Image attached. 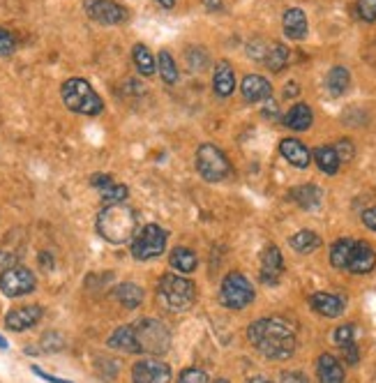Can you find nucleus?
<instances>
[{"instance_id":"obj_46","label":"nucleus","mask_w":376,"mask_h":383,"mask_svg":"<svg viewBox=\"0 0 376 383\" xmlns=\"http://www.w3.org/2000/svg\"><path fill=\"white\" fill-rule=\"evenodd\" d=\"M284 95H287V97H291V95H298V86H296V83H291V86L284 88Z\"/></svg>"},{"instance_id":"obj_5","label":"nucleus","mask_w":376,"mask_h":383,"mask_svg":"<svg viewBox=\"0 0 376 383\" xmlns=\"http://www.w3.org/2000/svg\"><path fill=\"white\" fill-rule=\"evenodd\" d=\"M136 335V347L141 353H153V356H160L169 349L171 335L167 330V325L160 323L157 319H143L134 325Z\"/></svg>"},{"instance_id":"obj_43","label":"nucleus","mask_w":376,"mask_h":383,"mask_svg":"<svg viewBox=\"0 0 376 383\" xmlns=\"http://www.w3.org/2000/svg\"><path fill=\"white\" fill-rule=\"evenodd\" d=\"M93 185H95L99 192H102L104 188H109V185H111V178H109L106 173H97V176H93Z\"/></svg>"},{"instance_id":"obj_10","label":"nucleus","mask_w":376,"mask_h":383,"mask_svg":"<svg viewBox=\"0 0 376 383\" xmlns=\"http://www.w3.org/2000/svg\"><path fill=\"white\" fill-rule=\"evenodd\" d=\"M134 383H169L171 381V367L164 360L145 358L139 360L132 369Z\"/></svg>"},{"instance_id":"obj_35","label":"nucleus","mask_w":376,"mask_h":383,"mask_svg":"<svg viewBox=\"0 0 376 383\" xmlns=\"http://www.w3.org/2000/svg\"><path fill=\"white\" fill-rule=\"evenodd\" d=\"M16 49V40L10 31H5V28H0V55H10L14 53Z\"/></svg>"},{"instance_id":"obj_20","label":"nucleus","mask_w":376,"mask_h":383,"mask_svg":"<svg viewBox=\"0 0 376 383\" xmlns=\"http://www.w3.org/2000/svg\"><path fill=\"white\" fill-rule=\"evenodd\" d=\"M319 381L321 383H344V367L339 365V360L333 358L330 353H324L316 362Z\"/></svg>"},{"instance_id":"obj_47","label":"nucleus","mask_w":376,"mask_h":383,"mask_svg":"<svg viewBox=\"0 0 376 383\" xmlns=\"http://www.w3.org/2000/svg\"><path fill=\"white\" fill-rule=\"evenodd\" d=\"M160 3V7H167V9H171L173 5H176V0H157Z\"/></svg>"},{"instance_id":"obj_48","label":"nucleus","mask_w":376,"mask_h":383,"mask_svg":"<svg viewBox=\"0 0 376 383\" xmlns=\"http://www.w3.org/2000/svg\"><path fill=\"white\" fill-rule=\"evenodd\" d=\"M250 383H268V381H265L263 377H254V379H252Z\"/></svg>"},{"instance_id":"obj_25","label":"nucleus","mask_w":376,"mask_h":383,"mask_svg":"<svg viewBox=\"0 0 376 383\" xmlns=\"http://www.w3.org/2000/svg\"><path fill=\"white\" fill-rule=\"evenodd\" d=\"M291 196H293V201L305 210H314L321 203V190L316 188V185H302V188L293 190Z\"/></svg>"},{"instance_id":"obj_26","label":"nucleus","mask_w":376,"mask_h":383,"mask_svg":"<svg viewBox=\"0 0 376 383\" xmlns=\"http://www.w3.org/2000/svg\"><path fill=\"white\" fill-rule=\"evenodd\" d=\"M199 259L189 247H176L171 252V266L178 270V273H192L197 270Z\"/></svg>"},{"instance_id":"obj_15","label":"nucleus","mask_w":376,"mask_h":383,"mask_svg":"<svg viewBox=\"0 0 376 383\" xmlns=\"http://www.w3.org/2000/svg\"><path fill=\"white\" fill-rule=\"evenodd\" d=\"M240 90H243V97L247 102H268L272 95L270 81L259 77V74H250V77H245Z\"/></svg>"},{"instance_id":"obj_6","label":"nucleus","mask_w":376,"mask_h":383,"mask_svg":"<svg viewBox=\"0 0 376 383\" xmlns=\"http://www.w3.org/2000/svg\"><path fill=\"white\" fill-rule=\"evenodd\" d=\"M197 171L204 180L219 183L231 173V164H228L226 155L217 146L206 144L197 151Z\"/></svg>"},{"instance_id":"obj_44","label":"nucleus","mask_w":376,"mask_h":383,"mask_svg":"<svg viewBox=\"0 0 376 383\" xmlns=\"http://www.w3.org/2000/svg\"><path fill=\"white\" fill-rule=\"evenodd\" d=\"M33 372H35V374H40L44 381H49V383H70V381H62V379H56V377L47 374V372H42L40 367H33Z\"/></svg>"},{"instance_id":"obj_14","label":"nucleus","mask_w":376,"mask_h":383,"mask_svg":"<svg viewBox=\"0 0 376 383\" xmlns=\"http://www.w3.org/2000/svg\"><path fill=\"white\" fill-rule=\"evenodd\" d=\"M282 270H284L282 252L275 245H268L261 254V279L265 284H277Z\"/></svg>"},{"instance_id":"obj_50","label":"nucleus","mask_w":376,"mask_h":383,"mask_svg":"<svg viewBox=\"0 0 376 383\" xmlns=\"http://www.w3.org/2000/svg\"><path fill=\"white\" fill-rule=\"evenodd\" d=\"M215 383H228V381H224V379H219V381H215Z\"/></svg>"},{"instance_id":"obj_12","label":"nucleus","mask_w":376,"mask_h":383,"mask_svg":"<svg viewBox=\"0 0 376 383\" xmlns=\"http://www.w3.org/2000/svg\"><path fill=\"white\" fill-rule=\"evenodd\" d=\"M42 319V307L40 305H26V307H16L10 314L5 316L7 328L14 333H23L33 328L35 323Z\"/></svg>"},{"instance_id":"obj_30","label":"nucleus","mask_w":376,"mask_h":383,"mask_svg":"<svg viewBox=\"0 0 376 383\" xmlns=\"http://www.w3.org/2000/svg\"><path fill=\"white\" fill-rule=\"evenodd\" d=\"M132 58H134L136 70H139L143 77H150V74H155V70H157V63H155L153 53L148 51V46L136 44L134 51H132Z\"/></svg>"},{"instance_id":"obj_40","label":"nucleus","mask_w":376,"mask_h":383,"mask_svg":"<svg viewBox=\"0 0 376 383\" xmlns=\"http://www.w3.org/2000/svg\"><path fill=\"white\" fill-rule=\"evenodd\" d=\"M280 383H307V377L302 372H287V374H282Z\"/></svg>"},{"instance_id":"obj_24","label":"nucleus","mask_w":376,"mask_h":383,"mask_svg":"<svg viewBox=\"0 0 376 383\" xmlns=\"http://www.w3.org/2000/svg\"><path fill=\"white\" fill-rule=\"evenodd\" d=\"M314 160H316V164H319V169L324 171V173H328V176H335L337 171H339V157H337V153H335V148L333 146H321V148H316L314 151Z\"/></svg>"},{"instance_id":"obj_23","label":"nucleus","mask_w":376,"mask_h":383,"mask_svg":"<svg viewBox=\"0 0 376 383\" xmlns=\"http://www.w3.org/2000/svg\"><path fill=\"white\" fill-rule=\"evenodd\" d=\"M116 298L127 310H134V307H139L143 303V288L136 286L134 282H123L116 288Z\"/></svg>"},{"instance_id":"obj_1","label":"nucleus","mask_w":376,"mask_h":383,"mask_svg":"<svg viewBox=\"0 0 376 383\" xmlns=\"http://www.w3.org/2000/svg\"><path fill=\"white\" fill-rule=\"evenodd\" d=\"M247 338L268 360H287L296 351V330L284 319H259L250 325Z\"/></svg>"},{"instance_id":"obj_27","label":"nucleus","mask_w":376,"mask_h":383,"mask_svg":"<svg viewBox=\"0 0 376 383\" xmlns=\"http://www.w3.org/2000/svg\"><path fill=\"white\" fill-rule=\"evenodd\" d=\"M291 247L298 252V254H309V252H314L321 247V238L316 236L314 231H298L296 236H291Z\"/></svg>"},{"instance_id":"obj_13","label":"nucleus","mask_w":376,"mask_h":383,"mask_svg":"<svg viewBox=\"0 0 376 383\" xmlns=\"http://www.w3.org/2000/svg\"><path fill=\"white\" fill-rule=\"evenodd\" d=\"M376 266V252L372 249V245H367V242H353V249H351V257H348V270L355 275H365L374 270Z\"/></svg>"},{"instance_id":"obj_28","label":"nucleus","mask_w":376,"mask_h":383,"mask_svg":"<svg viewBox=\"0 0 376 383\" xmlns=\"http://www.w3.org/2000/svg\"><path fill=\"white\" fill-rule=\"evenodd\" d=\"M326 83H328V90L333 92L335 97H339L348 90V86H351V74H348V70H344V68H333L328 74Z\"/></svg>"},{"instance_id":"obj_4","label":"nucleus","mask_w":376,"mask_h":383,"mask_svg":"<svg viewBox=\"0 0 376 383\" xmlns=\"http://www.w3.org/2000/svg\"><path fill=\"white\" fill-rule=\"evenodd\" d=\"M194 296H197L194 284H192L187 277H182L180 273L164 275L157 284V298L164 303V307H169L173 312H182L187 310V307H192Z\"/></svg>"},{"instance_id":"obj_36","label":"nucleus","mask_w":376,"mask_h":383,"mask_svg":"<svg viewBox=\"0 0 376 383\" xmlns=\"http://www.w3.org/2000/svg\"><path fill=\"white\" fill-rule=\"evenodd\" d=\"M178 383H208V374L204 369H197V367H192V369H185L180 374Z\"/></svg>"},{"instance_id":"obj_2","label":"nucleus","mask_w":376,"mask_h":383,"mask_svg":"<svg viewBox=\"0 0 376 383\" xmlns=\"http://www.w3.org/2000/svg\"><path fill=\"white\" fill-rule=\"evenodd\" d=\"M97 231L104 240L123 245L136 231V215L125 203H109L97 215Z\"/></svg>"},{"instance_id":"obj_3","label":"nucleus","mask_w":376,"mask_h":383,"mask_svg":"<svg viewBox=\"0 0 376 383\" xmlns=\"http://www.w3.org/2000/svg\"><path fill=\"white\" fill-rule=\"evenodd\" d=\"M62 102L70 111L84 116H97L102 114V99L95 92V88L90 86L86 79H67L62 83Z\"/></svg>"},{"instance_id":"obj_11","label":"nucleus","mask_w":376,"mask_h":383,"mask_svg":"<svg viewBox=\"0 0 376 383\" xmlns=\"http://www.w3.org/2000/svg\"><path fill=\"white\" fill-rule=\"evenodd\" d=\"M86 9L90 18L102 26H116L127 18V12L118 3H114V0H90Z\"/></svg>"},{"instance_id":"obj_32","label":"nucleus","mask_w":376,"mask_h":383,"mask_svg":"<svg viewBox=\"0 0 376 383\" xmlns=\"http://www.w3.org/2000/svg\"><path fill=\"white\" fill-rule=\"evenodd\" d=\"M351 249H353V240L348 238H342L337 240L333 249H330V264H333L335 268H346L348 266V257H351Z\"/></svg>"},{"instance_id":"obj_41","label":"nucleus","mask_w":376,"mask_h":383,"mask_svg":"<svg viewBox=\"0 0 376 383\" xmlns=\"http://www.w3.org/2000/svg\"><path fill=\"white\" fill-rule=\"evenodd\" d=\"M363 222H365L367 229L376 231V205H374V208H367V210L363 212Z\"/></svg>"},{"instance_id":"obj_34","label":"nucleus","mask_w":376,"mask_h":383,"mask_svg":"<svg viewBox=\"0 0 376 383\" xmlns=\"http://www.w3.org/2000/svg\"><path fill=\"white\" fill-rule=\"evenodd\" d=\"M358 14L363 21H376V0H358Z\"/></svg>"},{"instance_id":"obj_38","label":"nucleus","mask_w":376,"mask_h":383,"mask_svg":"<svg viewBox=\"0 0 376 383\" xmlns=\"http://www.w3.org/2000/svg\"><path fill=\"white\" fill-rule=\"evenodd\" d=\"M335 342L339 347H346V344H353V328L351 325H339L335 330Z\"/></svg>"},{"instance_id":"obj_7","label":"nucleus","mask_w":376,"mask_h":383,"mask_svg":"<svg viewBox=\"0 0 376 383\" xmlns=\"http://www.w3.org/2000/svg\"><path fill=\"white\" fill-rule=\"evenodd\" d=\"M167 231L157 224H148L139 231V236L132 242V254L136 261H150L157 259L164 249H167Z\"/></svg>"},{"instance_id":"obj_8","label":"nucleus","mask_w":376,"mask_h":383,"mask_svg":"<svg viewBox=\"0 0 376 383\" xmlns=\"http://www.w3.org/2000/svg\"><path fill=\"white\" fill-rule=\"evenodd\" d=\"M219 298L228 310H245L254 301V286L243 273H228L222 282Z\"/></svg>"},{"instance_id":"obj_39","label":"nucleus","mask_w":376,"mask_h":383,"mask_svg":"<svg viewBox=\"0 0 376 383\" xmlns=\"http://www.w3.org/2000/svg\"><path fill=\"white\" fill-rule=\"evenodd\" d=\"M250 55L252 58H256V60H263L265 58V53H268V44H263V42H252L250 44Z\"/></svg>"},{"instance_id":"obj_16","label":"nucleus","mask_w":376,"mask_h":383,"mask_svg":"<svg viewBox=\"0 0 376 383\" xmlns=\"http://www.w3.org/2000/svg\"><path fill=\"white\" fill-rule=\"evenodd\" d=\"M280 153L284 155V160L293 166H298V169H307L311 162V153L298 141V139H284L280 144Z\"/></svg>"},{"instance_id":"obj_37","label":"nucleus","mask_w":376,"mask_h":383,"mask_svg":"<svg viewBox=\"0 0 376 383\" xmlns=\"http://www.w3.org/2000/svg\"><path fill=\"white\" fill-rule=\"evenodd\" d=\"M335 153H337V157H339V162H348L353 157V153H355V148H353V144L348 141V139H342V141H337L335 146Z\"/></svg>"},{"instance_id":"obj_9","label":"nucleus","mask_w":376,"mask_h":383,"mask_svg":"<svg viewBox=\"0 0 376 383\" xmlns=\"http://www.w3.org/2000/svg\"><path fill=\"white\" fill-rule=\"evenodd\" d=\"M0 288L7 298H19L35 291V275L23 266H12L0 275Z\"/></svg>"},{"instance_id":"obj_49","label":"nucleus","mask_w":376,"mask_h":383,"mask_svg":"<svg viewBox=\"0 0 376 383\" xmlns=\"http://www.w3.org/2000/svg\"><path fill=\"white\" fill-rule=\"evenodd\" d=\"M5 347H7V342H5L3 338H0V349H5Z\"/></svg>"},{"instance_id":"obj_45","label":"nucleus","mask_w":376,"mask_h":383,"mask_svg":"<svg viewBox=\"0 0 376 383\" xmlns=\"http://www.w3.org/2000/svg\"><path fill=\"white\" fill-rule=\"evenodd\" d=\"M204 5L210 12H217V9H222V0H204Z\"/></svg>"},{"instance_id":"obj_42","label":"nucleus","mask_w":376,"mask_h":383,"mask_svg":"<svg viewBox=\"0 0 376 383\" xmlns=\"http://www.w3.org/2000/svg\"><path fill=\"white\" fill-rule=\"evenodd\" d=\"M342 351H344V358H346L348 365H355V362H358V349H355V344H346V347H342Z\"/></svg>"},{"instance_id":"obj_18","label":"nucleus","mask_w":376,"mask_h":383,"mask_svg":"<svg viewBox=\"0 0 376 383\" xmlns=\"http://www.w3.org/2000/svg\"><path fill=\"white\" fill-rule=\"evenodd\" d=\"M309 305L311 310L319 312L321 316H328V319H335V316L344 312V301L333 293H314L309 298Z\"/></svg>"},{"instance_id":"obj_21","label":"nucleus","mask_w":376,"mask_h":383,"mask_svg":"<svg viewBox=\"0 0 376 383\" xmlns=\"http://www.w3.org/2000/svg\"><path fill=\"white\" fill-rule=\"evenodd\" d=\"M109 347L116 351H125V353H139L134 325H123V328H118L111 338H109Z\"/></svg>"},{"instance_id":"obj_33","label":"nucleus","mask_w":376,"mask_h":383,"mask_svg":"<svg viewBox=\"0 0 376 383\" xmlns=\"http://www.w3.org/2000/svg\"><path fill=\"white\" fill-rule=\"evenodd\" d=\"M125 196H127V188L125 185H109V188L102 190V199L106 203H123L125 201Z\"/></svg>"},{"instance_id":"obj_22","label":"nucleus","mask_w":376,"mask_h":383,"mask_svg":"<svg viewBox=\"0 0 376 383\" xmlns=\"http://www.w3.org/2000/svg\"><path fill=\"white\" fill-rule=\"evenodd\" d=\"M311 120H314V114L307 104H296L287 116H284V125L296 129V132H305V129L311 127Z\"/></svg>"},{"instance_id":"obj_29","label":"nucleus","mask_w":376,"mask_h":383,"mask_svg":"<svg viewBox=\"0 0 376 383\" xmlns=\"http://www.w3.org/2000/svg\"><path fill=\"white\" fill-rule=\"evenodd\" d=\"M265 68H268L270 72H282L284 68H287L289 63V49L284 44H272L268 46V53H265Z\"/></svg>"},{"instance_id":"obj_17","label":"nucleus","mask_w":376,"mask_h":383,"mask_svg":"<svg viewBox=\"0 0 376 383\" xmlns=\"http://www.w3.org/2000/svg\"><path fill=\"white\" fill-rule=\"evenodd\" d=\"M282 26H284V35H287L289 40H302V37L307 35V16L298 7L284 12Z\"/></svg>"},{"instance_id":"obj_31","label":"nucleus","mask_w":376,"mask_h":383,"mask_svg":"<svg viewBox=\"0 0 376 383\" xmlns=\"http://www.w3.org/2000/svg\"><path fill=\"white\" fill-rule=\"evenodd\" d=\"M157 68H160V77L164 83H169V86H173V83H178V65L176 60H173V55L162 49L160 55H157Z\"/></svg>"},{"instance_id":"obj_19","label":"nucleus","mask_w":376,"mask_h":383,"mask_svg":"<svg viewBox=\"0 0 376 383\" xmlns=\"http://www.w3.org/2000/svg\"><path fill=\"white\" fill-rule=\"evenodd\" d=\"M213 90L219 97H228L236 90V74H233V68L226 60H222L217 65L215 77H213Z\"/></svg>"}]
</instances>
